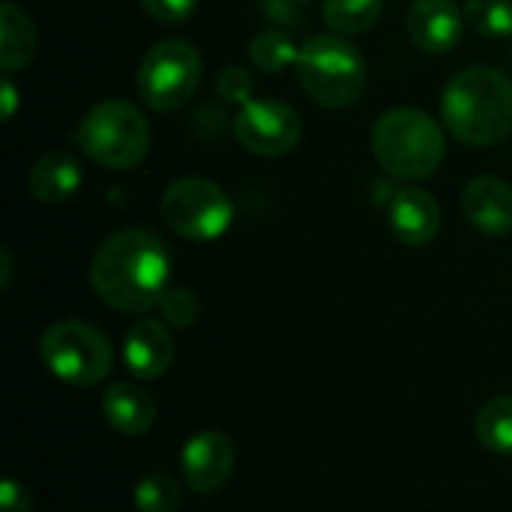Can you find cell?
I'll use <instances>...</instances> for the list:
<instances>
[{
	"instance_id": "obj_7",
	"label": "cell",
	"mask_w": 512,
	"mask_h": 512,
	"mask_svg": "<svg viewBox=\"0 0 512 512\" xmlns=\"http://www.w3.org/2000/svg\"><path fill=\"white\" fill-rule=\"evenodd\" d=\"M159 213L165 225L192 243L219 240L234 219V204L225 189L204 177H180L165 186Z\"/></svg>"
},
{
	"instance_id": "obj_27",
	"label": "cell",
	"mask_w": 512,
	"mask_h": 512,
	"mask_svg": "<svg viewBox=\"0 0 512 512\" xmlns=\"http://www.w3.org/2000/svg\"><path fill=\"white\" fill-rule=\"evenodd\" d=\"M0 512H30V498H27L24 486H18L15 480H3V486H0Z\"/></svg>"
},
{
	"instance_id": "obj_28",
	"label": "cell",
	"mask_w": 512,
	"mask_h": 512,
	"mask_svg": "<svg viewBox=\"0 0 512 512\" xmlns=\"http://www.w3.org/2000/svg\"><path fill=\"white\" fill-rule=\"evenodd\" d=\"M15 105H18V90H15V84H12V78H9V75H3V123H9V120H12Z\"/></svg>"
},
{
	"instance_id": "obj_4",
	"label": "cell",
	"mask_w": 512,
	"mask_h": 512,
	"mask_svg": "<svg viewBox=\"0 0 512 512\" xmlns=\"http://www.w3.org/2000/svg\"><path fill=\"white\" fill-rule=\"evenodd\" d=\"M294 72L303 93L324 108H348L366 90V60L339 33L312 36L300 48Z\"/></svg>"
},
{
	"instance_id": "obj_21",
	"label": "cell",
	"mask_w": 512,
	"mask_h": 512,
	"mask_svg": "<svg viewBox=\"0 0 512 512\" xmlns=\"http://www.w3.org/2000/svg\"><path fill=\"white\" fill-rule=\"evenodd\" d=\"M180 504H183V489L165 471H153L135 486V510L138 512H177Z\"/></svg>"
},
{
	"instance_id": "obj_5",
	"label": "cell",
	"mask_w": 512,
	"mask_h": 512,
	"mask_svg": "<svg viewBox=\"0 0 512 512\" xmlns=\"http://www.w3.org/2000/svg\"><path fill=\"white\" fill-rule=\"evenodd\" d=\"M75 144L87 159L111 171H129L150 150V126L138 105L105 99L93 105L75 129Z\"/></svg>"
},
{
	"instance_id": "obj_6",
	"label": "cell",
	"mask_w": 512,
	"mask_h": 512,
	"mask_svg": "<svg viewBox=\"0 0 512 512\" xmlns=\"http://www.w3.org/2000/svg\"><path fill=\"white\" fill-rule=\"evenodd\" d=\"M39 360L57 381L93 387L108 378L114 348L105 333L87 321H57L39 339Z\"/></svg>"
},
{
	"instance_id": "obj_9",
	"label": "cell",
	"mask_w": 512,
	"mask_h": 512,
	"mask_svg": "<svg viewBox=\"0 0 512 512\" xmlns=\"http://www.w3.org/2000/svg\"><path fill=\"white\" fill-rule=\"evenodd\" d=\"M234 138L255 156H285L303 138V120L294 105L279 99H252L234 117Z\"/></svg>"
},
{
	"instance_id": "obj_15",
	"label": "cell",
	"mask_w": 512,
	"mask_h": 512,
	"mask_svg": "<svg viewBox=\"0 0 512 512\" xmlns=\"http://www.w3.org/2000/svg\"><path fill=\"white\" fill-rule=\"evenodd\" d=\"M102 414H105V420H108V426L114 432H120L126 438H138V435L153 429L156 402L138 384L120 381V384H111L102 393Z\"/></svg>"
},
{
	"instance_id": "obj_26",
	"label": "cell",
	"mask_w": 512,
	"mask_h": 512,
	"mask_svg": "<svg viewBox=\"0 0 512 512\" xmlns=\"http://www.w3.org/2000/svg\"><path fill=\"white\" fill-rule=\"evenodd\" d=\"M309 0H267L264 3V15L282 27H300V18H303V9H306Z\"/></svg>"
},
{
	"instance_id": "obj_24",
	"label": "cell",
	"mask_w": 512,
	"mask_h": 512,
	"mask_svg": "<svg viewBox=\"0 0 512 512\" xmlns=\"http://www.w3.org/2000/svg\"><path fill=\"white\" fill-rule=\"evenodd\" d=\"M216 90L225 102H234V105H246L252 102L255 96V78L249 69L243 66H225L216 78Z\"/></svg>"
},
{
	"instance_id": "obj_12",
	"label": "cell",
	"mask_w": 512,
	"mask_h": 512,
	"mask_svg": "<svg viewBox=\"0 0 512 512\" xmlns=\"http://www.w3.org/2000/svg\"><path fill=\"white\" fill-rule=\"evenodd\" d=\"M387 222L405 246H429L441 231V204L420 186L399 189L387 204Z\"/></svg>"
},
{
	"instance_id": "obj_22",
	"label": "cell",
	"mask_w": 512,
	"mask_h": 512,
	"mask_svg": "<svg viewBox=\"0 0 512 512\" xmlns=\"http://www.w3.org/2000/svg\"><path fill=\"white\" fill-rule=\"evenodd\" d=\"M465 21L483 36H510L512 0H465Z\"/></svg>"
},
{
	"instance_id": "obj_14",
	"label": "cell",
	"mask_w": 512,
	"mask_h": 512,
	"mask_svg": "<svg viewBox=\"0 0 512 512\" xmlns=\"http://www.w3.org/2000/svg\"><path fill=\"white\" fill-rule=\"evenodd\" d=\"M462 213L486 237L512 231V186L501 177H474L462 192Z\"/></svg>"
},
{
	"instance_id": "obj_13",
	"label": "cell",
	"mask_w": 512,
	"mask_h": 512,
	"mask_svg": "<svg viewBox=\"0 0 512 512\" xmlns=\"http://www.w3.org/2000/svg\"><path fill=\"white\" fill-rule=\"evenodd\" d=\"M123 363L141 381L162 378L174 363V339L168 327L153 318L135 321L123 339Z\"/></svg>"
},
{
	"instance_id": "obj_25",
	"label": "cell",
	"mask_w": 512,
	"mask_h": 512,
	"mask_svg": "<svg viewBox=\"0 0 512 512\" xmlns=\"http://www.w3.org/2000/svg\"><path fill=\"white\" fill-rule=\"evenodd\" d=\"M138 3L159 24H186L198 6V0H138Z\"/></svg>"
},
{
	"instance_id": "obj_19",
	"label": "cell",
	"mask_w": 512,
	"mask_h": 512,
	"mask_svg": "<svg viewBox=\"0 0 512 512\" xmlns=\"http://www.w3.org/2000/svg\"><path fill=\"white\" fill-rule=\"evenodd\" d=\"M384 9V0H324L321 15L324 24L333 27L342 36L366 33L378 24Z\"/></svg>"
},
{
	"instance_id": "obj_3",
	"label": "cell",
	"mask_w": 512,
	"mask_h": 512,
	"mask_svg": "<svg viewBox=\"0 0 512 512\" xmlns=\"http://www.w3.org/2000/svg\"><path fill=\"white\" fill-rule=\"evenodd\" d=\"M372 153L390 177L426 180L441 168L447 138L432 114L420 108H390L372 129Z\"/></svg>"
},
{
	"instance_id": "obj_10",
	"label": "cell",
	"mask_w": 512,
	"mask_h": 512,
	"mask_svg": "<svg viewBox=\"0 0 512 512\" xmlns=\"http://www.w3.org/2000/svg\"><path fill=\"white\" fill-rule=\"evenodd\" d=\"M237 462V450L228 435L222 432H198L186 441L180 453V468L183 480L192 492L198 495H213L219 492Z\"/></svg>"
},
{
	"instance_id": "obj_20",
	"label": "cell",
	"mask_w": 512,
	"mask_h": 512,
	"mask_svg": "<svg viewBox=\"0 0 512 512\" xmlns=\"http://www.w3.org/2000/svg\"><path fill=\"white\" fill-rule=\"evenodd\" d=\"M477 438L492 453H512V396H495L477 414Z\"/></svg>"
},
{
	"instance_id": "obj_17",
	"label": "cell",
	"mask_w": 512,
	"mask_h": 512,
	"mask_svg": "<svg viewBox=\"0 0 512 512\" xmlns=\"http://www.w3.org/2000/svg\"><path fill=\"white\" fill-rule=\"evenodd\" d=\"M36 24L33 18L12 0L0 3V66L6 75L24 69L36 57Z\"/></svg>"
},
{
	"instance_id": "obj_16",
	"label": "cell",
	"mask_w": 512,
	"mask_h": 512,
	"mask_svg": "<svg viewBox=\"0 0 512 512\" xmlns=\"http://www.w3.org/2000/svg\"><path fill=\"white\" fill-rule=\"evenodd\" d=\"M81 186V165L69 153H45L27 171V192L39 204H63Z\"/></svg>"
},
{
	"instance_id": "obj_1",
	"label": "cell",
	"mask_w": 512,
	"mask_h": 512,
	"mask_svg": "<svg viewBox=\"0 0 512 512\" xmlns=\"http://www.w3.org/2000/svg\"><path fill=\"white\" fill-rule=\"evenodd\" d=\"M171 279L168 246L147 228H123L108 234L90 261V285L96 297L126 315L159 309Z\"/></svg>"
},
{
	"instance_id": "obj_11",
	"label": "cell",
	"mask_w": 512,
	"mask_h": 512,
	"mask_svg": "<svg viewBox=\"0 0 512 512\" xmlns=\"http://www.w3.org/2000/svg\"><path fill=\"white\" fill-rule=\"evenodd\" d=\"M465 12L453 0H414L405 15L408 39L426 54H447L462 39Z\"/></svg>"
},
{
	"instance_id": "obj_18",
	"label": "cell",
	"mask_w": 512,
	"mask_h": 512,
	"mask_svg": "<svg viewBox=\"0 0 512 512\" xmlns=\"http://www.w3.org/2000/svg\"><path fill=\"white\" fill-rule=\"evenodd\" d=\"M300 48L291 42V36L279 27L261 30L258 36H252L249 42V60L258 72L264 75H279L288 66H297Z\"/></svg>"
},
{
	"instance_id": "obj_8",
	"label": "cell",
	"mask_w": 512,
	"mask_h": 512,
	"mask_svg": "<svg viewBox=\"0 0 512 512\" xmlns=\"http://www.w3.org/2000/svg\"><path fill=\"white\" fill-rule=\"evenodd\" d=\"M201 75H204V60L192 42L162 39L144 54L135 87L147 108L177 111L195 96Z\"/></svg>"
},
{
	"instance_id": "obj_23",
	"label": "cell",
	"mask_w": 512,
	"mask_h": 512,
	"mask_svg": "<svg viewBox=\"0 0 512 512\" xmlns=\"http://www.w3.org/2000/svg\"><path fill=\"white\" fill-rule=\"evenodd\" d=\"M159 312L174 327H192L201 315V303L189 288H168L159 300Z\"/></svg>"
},
{
	"instance_id": "obj_2",
	"label": "cell",
	"mask_w": 512,
	"mask_h": 512,
	"mask_svg": "<svg viewBox=\"0 0 512 512\" xmlns=\"http://www.w3.org/2000/svg\"><path fill=\"white\" fill-rule=\"evenodd\" d=\"M447 129L468 147H492L512 132V81L495 66H468L441 96Z\"/></svg>"
}]
</instances>
